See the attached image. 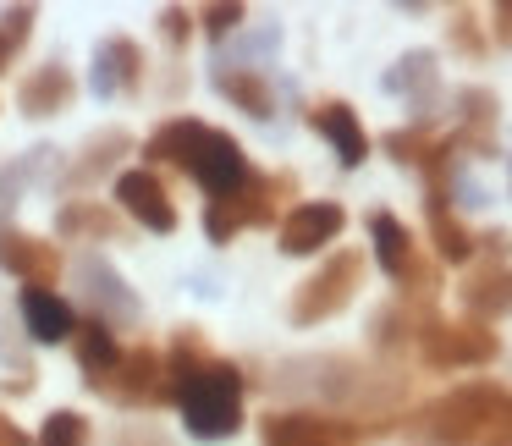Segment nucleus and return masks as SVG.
<instances>
[{
  "instance_id": "15",
  "label": "nucleus",
  "mask_w": 512,
  "mask_h": 446,
  "mask_svg": "<svg viewBox=\"0 0 512 446\" xmlns=\"http://www.w3.org/2000/svg\"><path fill=\"white\" fill-rule=\"evenodd\" d=\"M138 83H144V50H138V39H127V34L100 39L94 67H89V94H94V100L138 94Z\"/></svg>"
},
{
  "instance_id": "10",
  "label": "nucleus",
  "mask_w": 512,
  "mask_h": 446,
  "mask_svg": "<svg viewBox=\"0 0 512 446\" xmlns=\"http://www.w3.org/2000/svg\"><path fill=\"white\" fill-rule=\"evenodd\" d=\"M100 397L122 402V408H160V402H171L166 358H160L155 347H122V364L111 369V380L100 386Z\"/></svg>"
},
{
  "instance_id": "12",
  "label": "nucleus",
  "mask_w": 512,
  "mask_h": 446,
  "mask_svg": "<svg viewBox=\"0 0 512 446\" xmlns=\"http://www.w3.org/2000/svg\"><path fill=\"white\" fill-rule=\"evenodd\" d=\"M116 210L122 215H133L144 232H177V204H171V193H166V182L155 177L149 166H138V171H116Z\"/></svg>"
},
{
  "instance_id": "5",
  "label": "nucleus",
  "mask_w": 512,
  "mask_h": 446,
  "mask_svg": "<svg viewBox=\"0 0 512 446\" xmlns=\"http://www.w3.org/2000/svg\"><path fill=\"white\" fill-rule=\"evenodd\" d=\"M292 193H298L292 171H259V177H248L243 193H232V199H204V237L221 248V243H232L237 232H248V226H276L281 199H292Z\"/></svg>"
},
{
  "instance_id": "7",
  "label": "nucleus",
  "mask_w": 512,
  "mask_h": 446,
  "mask_svg": "<svg viewBox=\"0 0 512 446\" xmlns=\"http://www.w3.org/2000/svg\"><path fill=\"white\" fill-rule=\"evenodd\" d=\"M413 347H419L424 369H485V364H496L501 336L474 320H441V314H430L419 325V336H413Z\"/></svg>"
},
{
  "instance_id": "1",
  "label": "nucleus",
  "mask_w": 512,
  "mask_h": 446,
  "mask_svg": "<svg viewBox=\"0 0 512 446\" xmlns=\"http://www.w3.org/2000/svg\"><path fill=\"white\" fill-rule=\"evenodd\" d=\"M276 391L303 397L314 413L380 430V419H397L402 397H408V380L397 369H375L353 353H309V358H287L281 364Z\"/></svg>"
},
{
  "instance_id": "39",
  "label": "nucleus",
  "mask_w": 512,
  "mask_h": 446,
  "mask_svg": "<svg viewBox=\"0 0 512 446\" xmlns=\"http://www.w3.org/2000/svg\"><path fill=\"white\" fill-rule=\"evenodd\" d=\"M501 160H507V193H512V155H501Z\"/></svg>"
},
{
  "instance_id": "22",
  "label": "nucleus",
  "mask_w": 512,
  "mask_h": 446,
  "mask_svg": "<svg viewBox=\"0 0 512 446\" xmlns=\"http://www.w3.org/2000/svg\"><path fill=\"white\" fill-rule=\"evenodd\" d=\"M424 226H430V243H435V265H468L474 259V232L457 221L452 199L441 188H424Z\"/></svg>"
},
{
  "instance_id": "14",
  "label": "nucleus",
  "mask_w": 512,
  "mask_h": 446,
  "mask_svg": "<svg viewBox=\"0 0 512 446\" xmlns=\"http://www.w3.org/2000/svg\"><path fill=\"white\" fill-rule=\"evenodd\" d=\"M127 149H133V138H127L122 127H100V133H94L89 144H83L78 155H72L67 166H61V182H56V188L67 193V204L78 199V193H89L94 182H105V177H111V171L122 166V155H127Z\"/></svg>"
},
{
  "instance_id": "23",
  "label": "nucleus",
  "mask_w": 512,
  "mask_h": 446,
  "mask_svg": "<svg viewBox=\"0 0 512 446\" xmlns=\"http://www.w3.org/2000/svg\"><path fill=\"white\" fill-rule=\"evenodd\" d=\"M72 100H78V78H72V67H61V61H45V67H34L23 78V89H17V105H23V116H61L72 111Z\"/></svg>"
},
{
  "instance_id": "17",
  "label": "nucleus",
  "mask_w": 512,
  "mask_h": 446,
  "mask_svg": "<svg viewBox=\"0 0 512 446\" xmlns=\"http://www.w3.org/2000/svg\"><path fill=\"white\" fill-rule=\"evenodd\" d=\"M435 314V298L430 292H397L391 303H380L375 320H369V342L375 353H402V347L419 336V325Z\"/></svg>"
},
{
  "instance_id": "9",
  "label": "nucleus",
  "mask_w": 512,
  "mask_h": 446,
  "mask_svg": "<svg viewBox=\"0 0 512 446\" xmlns=\"http://www.w3.org/2000/svg\"><path fill=\"white\" fill-rule=\"evenodd\" d=\"M78 287H83V320H100V325H111V331H116V325H133L138 314H144L138 292L127 287V281L116 276L100 254H83L78 259Z\"/></svg>"
},
{
  "instance_id": "33",
  "label": "nucleus",
  "mask_w": 512,
  "mask_h": 446,
  "mask_svg": "<svg viewBox=\"0 0 512 446\" xmlns=\"http://www.w3.org/2000/svg\"><path fill=\"white\" fill-rule=\"evenodd\" d=\"M160 34H166L171 50H182V45H188V34H193V12H188V6H166V12H160Z\"/></svg>"
},
{
  "instance_id": "24",
  "label": "nucleus",
  "mask_w": 512,
  "mask_h": 446,
  "mask_svg": "<svg viewBox=\"0 0 512 446\" xmlns=\"http://www.w3.org/2000/svg\"><path fill=\"white\" fill-rule=\"evenodd\" d=\"M122 226H127V215L100 199H72L56 210V232L72 237V243H111V237H122Z\"/></svg>"
},
{
  "instance_id": "36",
  "label": "nucleus",
  "mask_w": 512,
  "mask_h": 446,
  "mask_svg": "<svg viewBox=\"0 0 512 446\" xmlns=\"http://www.w3.org/2000/svg\"><path fill=\"white\" fill-rule=\"evenodd\" d=\"M474 248H485V265H507V254H512V232H485V237H474Z\"/></svg>"
},
{
  "instance_id": "11",
  "label": "nucleus",
  "mask_w": 512,
  "mask_h": 446,
  "mask_svg": "<svg viewBox=\"0 0 512 446\" xmlns=\"http://www.w3.org/2000/svg\"><path fill=\"white\" fill-rule=\"evenodd\" d=\"M457 127L446 138H452L457 155H474V160H496V122H501V100L496 89H479V83H468V89H457Z\"/></svg>"
},
{
  "instance_id": "26",
  "label": "nucleus",
  "mask_w": 512,
  "mask_h": 446,
  "mask_svg": "<svg viewBox=\"0 0 512 446\" xmlns=\"http://www.w3.org/2000/svg\"><path fill=\"white\" fill-rule=\"evenodd\" d=\"M72 353H78V375L89 380L94 391H100L105 380H111V369L122 364V342H116V331L100 320H83L78 331H72Z\"/></svg>"
},
{
  "instance_id": "34",
  "label": "nucleus",
  "mask_w": 512,
  "mask_h": 446,
  "mask_svg": "<svg viewBox=\"0 0 512 446\" xmlns=\"http://www.w3.org/2000/svg\"><path fill=\"white\" fill-rule=\"evenodd\" d=\"M485 17H490V28H485L490 45H496V50H512V0H496Z\"/></svg>"
},
{
  "instance_id": "29",
  "label": "nucleus",
  "mask_w": 512,
  "mask_h": 446,
  "mask_svg": "<svg viewBox=\"0 0 512 446\" xmlns=\"http://www.w3.org/2000/svg\"><path fill=\"white\" fill-rule=\"evenodd\" d=\"M446 39H452V50H457V56H468V61H479V56L490 50V34H485V23H479L474 6H452Z\"/></svg>"
},
{
  "instance_id": "19",
  "label": "nucleus",
  "mask_w": 512,
  "mask_h": 446,
  "mask_svg": "<svg viewBox=\"0 0 512 446\" xmlns=\"http://www.w3.org/2000/svg\"><path fill=\"white\" fill-rule=\"evenodd\" d=\"M309 127L336 149V160H342L347 171H358L369 160V133H364V122H358V111L347 100H320L309 111Z\"/></svg>"
},
{
  "instance_id": "18",
  "label": "nucleus",
  "mask_w": 512,
  "mask_h": 446,
  "mask_svg": "<svg viewBox=\"0 0 512 446\" xmlns=\"http://www.w3.org/2000/svg\"><path fill=\"white\" fill-rule=\"evenodd\" d=\"M0 270L17 276L23 287H56L61 248L56 243H39V237L17 232V226H6V232H0Z\"/></svg>"
},
{
  "instance_id": "37",
  "label": "nucleus",
  "mask_w": 512,
  "mask_h": 446,
  "mask_svg": "<svg viewBox=\"0 0 512 446\" xmlns=\"http://www.w3.org/2000/svg\"><path fill=\"white\" fill-rule=\"evenodd\" d=\"M17 50H23V39H17V34H6V28H0V72H6V67H12V61H17Z\"/></svg>"
},
{
  "instance_id": "21",
  "label": "nucleus",
  "mask_w": 512,
  "mask_h": 446,
  "mask_svg": "<svg viewBox=\"0 0 512 446\" xmlns=\"http://www.w3.org/2000/svg\"><path fill=\"white\" fill-rule=\"evenodd\" d=\"M17 314H23V331L45 347L67 342V336L78 331V314H72V303L61 298L56 287H23L17 292Z\"/></svg>"
},
{
  "instance_id": "35",
  "label": "nucleus",
  "mask_w": 512,
  "mask_h": 446,
  "mask_svg": "<svg viewBox=\"0 0 512 446\" xmlns=\"http://www.w3.org/2000/svg\"><path fill=\"white\" fill-rule=\"evenodd\" d=\"M34 23H39L34 6H6V12H0V28H6V34H17L23 45H28V34H34Z\"/></svg>"
},
{
  "instance_id": "3",
  "label": "nucleus",
  "mask_w": 512,
  "mask_h": 446,
  "mask_svg": "<svg viewBox=\"0 0 512 446\" xmlns=\"http://www.w3.org/2000/svg\"><path fill=\"white\" fill-rule=\"evenodd\" d=\"M144 155H149V171L155 166L188 171L204 188V199H232V193H243V182L254 177L243 144H237L232 133H221V127L199 122V116H171V122H160L155 133H149Z\"/></svg>"
},
{
  "instance_id": "25",
  "label": "nucleus",
  "mask_w": 512,
  "mask_h": 446,
  "mask_svg": "<svg viewBox=\"0 0 512 446\" xmlns=\"http://www.w3.org/2000/svg\"><path fill=\"white\" fill-rule=\"evenodd\" d=\"M215 94L232 100L237 111L254 116V122H270V116H276V89H270V78L259 67H215Z\"/></svg>"
},
{
  "instance_id": "13",
  "label": "nucleus",
  "mask_w": 512,
  "mask_h": 446,
  "mask_svg": "<svg viewBox=\"0 0 512 446\" xmlns=\"http://www.w3.org/2000/svg\"><path fill=\"white\" fill-rule=\"evenodd\" d=\"M347 226V210L336 199H303L298 210L281 215V254L303 259V254H320L325 243H336Z\"/></svg>"
},
{
  "instance_id": "8",
  "label": "nucleus",
  "mask_w": 512,
  "mask_h": 446,
  "mask_svg": "<svg viewBox=\"0 0 512 446\" xmlns=\"http://www.w3.org/2000/svg\"><path fill=\"white\" fill-rule=\"evenodd\" d=\"M364 435H375V430L353 419L314 413V408H281L259 419V446H358Z\"/></svg>"
},
{
  "instance_id": "2",
  "label": "nucleus",
  "mask_w": 512,
  "mask_h": 446,
  "mask_svg": "<svg viewBox=\"0 0 512 446\" xmlns=\"http://www.w3.org/2000/svg\"><path fill=\"white\" fill-rule=\"evenodd\" d=\"M402 446H512V391L463 380L402 419Z\"/></svg>"
},
{
  "instance_id": "16",
  "label": "nucleus",
  "mask_w": 512,
  "mask_h": 446,
  "mask_svg": "<svg viewBox=\"0 0 512 446\" xmlns=\"http://www.w3.org/2000/svg\"><path fill=\"white\" fill-rule=\"evenodd\" d=\"M386 94H402L413 105V127L435 122V100H441V67H435V50H408L397 56V67L386 72Z\"/></svg>"
},
{
  "instance_id": "30",
  "label": "nucleus",
  "mask_w": 512,
  "mask_h": 446,
  "mask_svg": "<svg viewBox=\"0 0 512 446\" xmlns=\"http://www.w3.org/2000/svg\"><path fill=\"white\" fill-rule=\"evenodd\" d=\"M94 430L78 408H56L45 424H39V446H89Z\"/></svg>"
},
{
  "instance_id": "38",
  "label": "nucleus",
  "mask_w": 512,
  "mask_h": 446,
  "mask_svg": "<svg viewBox=\"0 0 512 446\" xmlns=\"http://www.w3.org/2000/svg\"><path fill=\"white\" fill-rule=\"evenodd\" d=\"M0 446H34V441H28V435L17 430V424L6 419V413H0Z\"/></svg>"
},
{
  "instance_id": "20",
  "label": "nucleus",
  "mask_w": 512,
  "mask_h": 446,
  "mask_svg": "<svg viewBox=\"0 0 512 446\" xmlns=\"http://www.w3.org/2000/svg\"><path fill=\"white\" fill-rule=\"evenodd\" d=\"M457 303H463V320L490 325L501 314H512V265H479L463 276L457 287Z\"/></svg>"
},
{
  "instance_id": "27",
  "label": "nucleus",
  "mask_w": 512,
  "mask_h": 446,
  "mask_svg": "<svg viewBox=\"0 0 512 446\" xmlns=\"http://www.w3.org/2000/svg\"><path fill=\"white\" fill-rule=\"evenodd\" d=\"M50 160H56V149H28L23 160H12V166H0V232L12 226V210L17 199H23L28 182H39L50 171Z\"/></svg>"
},
{
  "instance_id": "32",
  "label": "nucleus",
  "mask_w": 512,
  "mask_h": 446,
  "mask_svg": "<svg viewBox=\"0 0 512 446\" xmlns=\"http://www.w3.org/2000/svg\"><path fill=\"white\" fill-rule=\"evenodd\" d=\"M105 446H171V435L160 430V424H149V419H122Z\"/></svg>"
},
{
  "instance_id": "31",
  "label": "nucleus",
  "mask_w": 512,
  "mask_h": 446,
  "mask_svg": "<svg viewBox=\"0 0 512 446\" xmlns=\"http://www.w3.org/2000/svg\"><path fill=\"white\" fill-rule=\"evenodd\" d=\"M243 23H248V6H237V0H221V6H204L199 12V28L210 39H232Z\"/></svg>"
},
{
  "instance_id": "6",
  "label": "nucleus",
  "mask_w": 512,
  "mask_h": 446,
  "mask_svg": "<svg viewBox=\"0 0 512 446\" xmlns=\"http://www.w3.org/2000/svg\"><path fill=\"white\" fill-rule=\"evenodd\" d=\"M358 287H364V254H358V248H336V254L325 259V265L314 270V276L303 281L298 292H292L287 320H292V325L336 320V314H342L347 303L358 298Z\"/></svg>"
},
{
  "instance_id": "28",
  "label": "nucleus",
  "mask_w": 512,
  "mask_h": 446,
  "mask_svg": "<svg viewBox=\"0 0 512 446\" xmlns=\"http://www.w3.org/2000/svg\"><path fill=\"white\" fill-rule=\"evenodd\" d=\"M435 127H397V133H386L380 138V149H386L397 166H413V171H424L430 166V155H435Z\"/></svg>"
},
{
  "instance_id": "4",
  "label": "nucleus",
  "mask_w": 512,
  "mask_h": 446,
  "mask_svg": "<svg viewBox=\"0 0 512 446\" xmlns=\"http://www.w3.org/2000/svg\"><path fill=\"white\" fill-rule=\"evenodd\" d=\"M243 386L248 380L232 358H210V364L193 369L177 386V408H182L188 435H199V441H232L243 430Z\"/></svg>"
}]
</instances>
